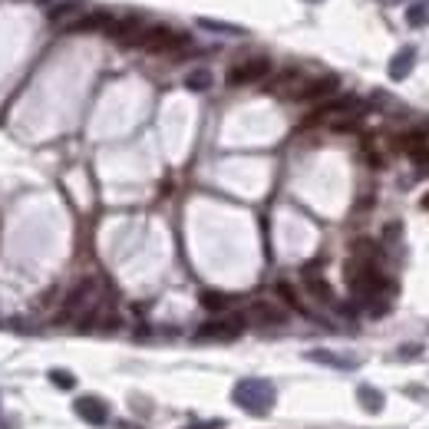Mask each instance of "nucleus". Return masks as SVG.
Instances as JSON below:
<instances>
[{"label":"nucleus","mask_w":429,"mask_h":429,"mask_svg":"<svg viewBox=\"0 0 429 429\" xmlns=\"http://www.w3.org/2000/svg\"><path fill=\"white\" fill-rule=\"evenodd\" d=\"M245 314H228L222 321H208L198 327V337L202 340H235L238 333L245 331Z\"/></svg>","instance_id":"6"},{"label":"nucleus","mask_w":429,"mask_h":429,"mask_svg":"<svg viewBox=\"0 0 429 429\" xmlns=\"http://www.w3.org/2000/svg\"><path fill=\"white\" fill-rule=\"evenodd\" d=\"M235 403L251 409L255 416H264L268 406L274 403V390H271L268 383H261V380H245V383H238V390H235Z\"/></svg>","instance_id":"2"},{"label":"nucleus","mask_w":429,"mask_h":429,"mask_svg":"<svg viewBox=\"0 0 429 429\" xmlns=\"http://www.w3.org/2000/svg\"><path fill=\"white\" fill-rule=\"evenodd\" d=\"M406 23L409 27H426L429 23V0H419L406 11Z\"/></svg>","instance_id":"16"},{"label":"nucleus","mask_w":429,"mask_h":429,"mask_svg":"<svg viewBox=\"0 0 429 429\" xmlns=\"http://www.w3.org/2000/svg\"><path fill=\"white\" fill-rule=\"evenodd\" d=\"M423 208H429V195H426V198H423Z\"/></svg>","instance_id":"24"},{"label":"nucleus","mask_w":429,"mask_h":429,"mask_svg":"<svg viewBox=\"0 0 429 429\" xmlns=\"http://www.w3.org/2000/svg\"><path fill=\"white\" fill-rule=\"evenodd\" d=\"M113 23H116V17H113V13L93 11V13H86V17H79L76 23H70V30H76V33H93V30L109 33V30H113Z\"/></svg>","instance_id":"10"},{"label":"nucleus","mask_w":429,"mask_h":429,"mask_svg":"<svg viewBox=\"0 0 429 429\" xmlns=\"http://www.w3.org/2000/svg\"><path fill=\"white\" fill-rule=\"evenodd\" d=\"M93 294H96V281L83 278L70 294H66L63 307H60V314H56V321H79V314L89 311V297H93Z\"/></svg>","instance_id":"4"},{"label":"nucleus","mask_w":429,"mask_h":429,"mask_svg":"<svg viewBox=\"0 0 429 429\" xmlns=\"http://www.w3.org/2000/svg\"><path fill=\"white\" fill-rule=\"evenodd\" d=\"M413 63H416V46H403V50L390 60V79H406Z\"/></svg>","instance_id":"11"},{"label":"nucleus","mask_w":429,"mask_h":429,"mask_svg":"<svg viewBox=\"0 0 429 429\" xmlns=\"http://www.w3.org/2000/svg\"><path fill=\"white\" fill-rule=\"evenodd\" d=\"M314 360H321V364H331V366H343V370H350L354 366V360H343V357L331 354V350H311Z\"/></svg>","instance_id":"19"},{"label":"nucleus","mask_w":429,"mask_h":429,"mask_svg":"<svg viewBox=\"0 0 429 429\" xmlns=\"http://www.w3.org/2000/svg\"><path fill=\"white\" fill-rule=\"evenodd\" d=\"M337 89H340L337 76H317V79H307L300 86V93L294 99H300V103H321V99L337 96Z\"/></svg>","instance_id":"8"},{"label":"nucleus","mask_w":429,"mask_h":429,"mask_svg":"<svg viewBox=\"0 0 429 429\" xmlns=\"http://www.w3.org/2000/svg\"><path fill=\"white\" fill-rule=\"evenodd\" d=\"M271 73V60L264 56H255V60H245V63H238L228 70V86H251V83H261V79H268Z\"/></svg>","instance_id":"5"},{"label":"nucleus","mask_w":429,"mask_h":429,"mask_svg":"<svg viewBox=\"0 0 429 429\" xmlns=\"http://www.w3.org/2000/svg\"><path fill=\"white\" fill-rule=\"evenodd\" d=\"M357 399H360L370 413H380V409H383V393H376L373 386H360V390H357Z\"/></svg>","instance_id":"15"},{"label":"nucleus","mask_w":429,"mask_h":429,"mask_svg":"<svg viewBox=\"0 0 429 429\" xmlns=\"http://www.w3.org/2000/svg\"><path fill=\"white\" fill-rule=\"evenodd\" d=\"M76 413H79L86 423H93V426H103L109 416V406L99 397H79L76 399Z\"/></svg>","instance_id":"9"},{"label":"nucleus","mask_w":429,"mask_h":429,"mask_svg":"<svg viewBox=\"0 0 429 429\" xmlns=\"http://www.w3.org/2000/svg\"><path fill=\"white\" fill-rule=\"evenodd\" d=\"M416 169H419V175H423V179H429V155H426V159H423V162H419Z\"/></svg>","instance_id":"23"},{"label":"nucleus","mask_w":429,"mask_h":429,"mask_svg":"<svg viewBox=\"0 0 429 429\" xmlns=\"http://www.w3.org/2000/svg\"><path fill=\"white\" fill-rule=\"evenodd\" d=\"M198 27H205V30H214V33H245L241 27H235V23H218V20H198Z\"/></svg>","instance_id":"20"},{"label":"nucleus","mask_w":429,"mask_h":429,"mask_svg":"<svg viewBox=\"0 0 429 429\" xmlns=\"http://www.w3.org/2000/svg\"><path fill=\"white\" fill-rule=\"evenodd\" d=\"M139 46L142 50H149V53H175V50H185L188 46V37L179 30H172V27H146L139 37Z\"/></svg>","instance_id":"1"},{"label":"nucleus","mask_w":429,"mask_h":429,"mask_svg":"<svg viewBox=\"0 0 429 429\" xmlns=\"http://www.w3.org/2000/svg\"><path fill=\"white\" fill-rule=\"evenodd\" d=\"M245 321L257 324V327H284V324H288V311L278 307V304H271V300H255V304L248 307Z\"/></svg>","instance_id":"7"},{"label":"nucleus","mask_w":429,"mask_h":429,"mask_svg":"<svg viewBox=\"0 0 429 429\" xmlns=\"http://www.w3.org/2000/svg\"><path fill=\"white\" fill-rule=\"evenodd\" d=\"M360 109V99L357 96H331L327 103L314 109L311 116L304 119V126H317V122H337L340 116H354Z\"/></svg>","instance_id":"3"},{"label":"nucleus","mask_w":429,"mask_h":429,"mask_svg":"<svg viewBox=\"0 0 429 429\" xmlns=\"http://www.w3.org/2000/svg\"><path fill=\"white\" fill-rule=\"evenodd\" d=\"M202 307L205 311H228V307H231V294H222V290H202Z\"/></svg>","instance_id":"14"},{"label":"nucleus","mask_w":429,"mask_h":429,"mask_svg":"<svg viewBox=\"0 0 429 429\" xmlns=\"http://www.w3.org/2000/svg\"><path fill=\"white\" fill-rule=\"evenodd\" d=\"M274 290H278V297L284 300V304H288V307H294V311H300V314H304V304H300L297 290L290 288L288 281H278V288H274Z\"/></svg>","instance_id":"18"},{"label":"nucleus","mask_w":429,"mask_h":429,"mask_svg":"<svg viewBox=\"0 0 429 429\" xmlns=\"http://www.w3.org/2000/svg\"><path fill=\"white\" fill-rule=\"evenodd\" d=\"M304 288L311 290L314 297L317 300H324V304H331L333 300V290H331V284L321 278V274H314V271H304Z\"/></svg>","instance_id":"13"},{"label":"nucleus","mask_w":429,"mask_h":429,"mask_svg":"<svg viewBox=\"0 0 429 429\" xmlns=\"http://www.w3.org/2000/svg\"><path fill=\"white\" fill-rule=\"evenodd\" d=\"M185 86L195 89V93H205V89L212 86V73H208V70H192V73L185 76Z\"/></svg>","instance_id":"17"},{"label":"nucleus","mask_w":429,"mask_h":429,"mask_svg":"<svg viewBox=\"0 0 429 429\" xmlns=\"http://www.w3.org/2000/svg\"><path fill=\"white\" fill-rule=\"evenodd\" d=\"M399 149L406 152V155L416 162V165L429 155V146H426V139H423L419 132H406V136H399Z\"/></svg>","instance_id":"12"},{"label":"nucleus","mask_w":429,"mask_h":429,"mask_svg":"<svg viewBox=\"0 0 429 429\" xmlns=\"http://www.w3.org/2000/svg\"><path fill=\"white\" fill-rule=\"evenodd\" d=\"M50 380H53L60 390H73V386H76V376L66 373V370H50Z\"/></svg>","instance_id":"21"},{"label":"nucleus","mask_w":429,"mask_h":429,"mask_svg":"<svg viewBox=\"0 0 429 429\" xmlns=\"http://www.w3.org/2000/svg\"><path fill=\"white\" fill-rule=\"evenodd\" d=\"M399 354H403V357H419V354H423V347H419V343H406Z\"/></svg>","instance_id":"22"},{"label":"nucleus","mask_w":429,"mask_h":429,"mask_svg":"<svg viewBox=\"0 0 429 429\" xmlns=\"http://www.w3.org/2000/svg\"><path fill=\"white\" fill-rule=\"evenodd\" d=\"M311 4H317V0H311Z\"/></svg>","instance_id":"25"}]
</instances>
